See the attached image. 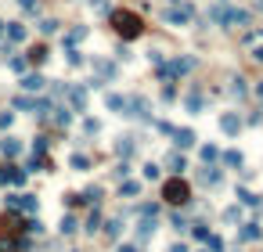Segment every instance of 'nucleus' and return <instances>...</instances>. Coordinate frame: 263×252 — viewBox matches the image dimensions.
I'll use <instances>...</instances> for the list:
<instances>
[{"mask_svg": "<svg viewBox=\"0 0 263 252\" xmlns=\"http://www.w3.org/2000/svg\"><path fill=\"white\" fill-rule=\"evenodd\" d=\"M169 252H188V249H184V245H173V249H169Z\"/></svg>", "mask_w": 263, "mask_h": 252, "instance_id": "58836bf2", "label": "nucleus"}, {"mask_svg": "<svg viewBox=\"0 0 263 252\" xmlns=\"http://www.w3.org/2000/svg\"><path fill=\"white\" fill-rule=\"evenodd\" d=\"M238 198H242V202H245V205H256V202H260V198H256V195H253V191H238Z\"/></svg>", "mask_w": 263, "mask_h": 252, "instance_id": "473e14b6", "label": "nucleus"}, {"mask_svg": "<svg viewBox=\"0 0 263 252\" xmlns=\"http://www.w3.org/2000/svg\"><path fill=\"white\" fill-rule=\"evenodd\" d=\"M25 231H29V234H40V231H43V224H40V220H29Z\"/></svg>", "mask_w": 263, "mask_h": 252, "instance_id": "f704fd0d", "label": "nucleus"}, {"mask_svg": "<svg viewBox=\"0 0 263 252\" xmlns=\"http://www.w3.org/2000/svg\"><path fill=\"white\" fill-rule=\"evenodd\" d=\"M4 33H7L11 43H22V40H25V25H18V22H4Z\"/></svg>", "mask_w": 263, "mask_h": 252, "instance_id": "9d476101", "label": "nucleus"}, {"mask_svg": "<svg viewBox=\"0 0 263 252\" xmlns=\"http://www.w3.org/2000/svg\"><path fill=\"white\" fill-rule=\"evenodd\" d=\"M166 166H169V169H173V173L180 176L184 169H188V162H184V155H177V152H173V155H169V159H166Z\"/></svg>", "mask_w": 263, "mask_h": 252, "instance_id": "2eb2a0df", "label": "nucleus"}, {"mask_svg": "<svg viewBox=\"0 0 263 252\" xmlns=\"http://www.w3.org/2000/svg\"><path fill=\"white\" fill-rule=\"evenodd\" d=\"M33 152H36V155L47 152V137H36V141H33Z\"/></svg>", "mask_w": 263, "mask_h": 252, "instance_id": "7c9ffc66", "label": "nucleus"}, {"mask_svg": "<svg viewBox=\"0 0 263 252\" xmlns=\"http://www.w3.org/2000/svg\"><path fill=\"white\" fill-rule=\"evenodd\" d=\"M220 22H224L227 29H245V22H249V11H238V7H227Z\"/></svg>", "mask_w": 263, "mask_h": 252, "instance_id": "20e7f679", "label": "nucleus"}, {"mask_svg": "<svg viewBox=\"0 0 263 252\" xmlns=\"http://www.w3.org/2000/svg\"><path fill=\"white\" fill-rule=\"evenodd\" d=\"M231 94H235V97H245V94H249V86H245V80H231Z\"/></svg>", "mask_w": 263, "mask_h": 252, "instance_id": "412c9836", "label": "nucleus"}, {"mask_svg": "<svg viewBox=\"0 0 263 252\" xmlns=\"http://www.w3.org/2000/svg\"><path fill=\"white\" fill-rule=\"evenodd\" d=\"M0 152H4L7 159H14V155H18V152H22V144H18V141H14V137H4V141H0Z\"/></svg>", "mask_w": 263, "mask_h": 252, "instance_id": "ddd939ff", "label": "nucleus"}, {"mask_svg": "<svg viewBox=\"0 0 263 252\" xmlns=\"http://www.w3.org/2000/svg\"><path fill=\"white\" fill-rule=\"evenodd\" d=\"M202 180H206L209 187H216V184H220V169H206V173H202Z\"/></svg>", "mask_w": 263, "mask_h": 252, "instance_id": "b1692460", "label": "nucleus"}, {"mask_svg": "<svg viewBox=\"0 0 263 252\" xmlns=\"http://www.w3.org/2000/svg\"><path fill=\"white\" fill-rule=\"evenodd\" d=\"M173 141H177V148H191L195 144V130H177Z\"/></svg>", "mask_w": 263, "mask_h": 252, "instance_id": "4468645a", "label": "nucleus"}, {"mask_svg": "<svg viewBox=\"0 0 263 252\" xmlns=\"http://www.w3.org/2000/svg\"><path fill=\"white\" fill-rule=\"evenodd\" d=\"M83 36H87V25H76V29H72V33L65 36V43H69V47H76V43H80Z\"/></svg>", "mask_w": 263, "mask_h": 252, "instance_id": "f3484780", "label": "nucleus"}, {"mask_svg": "<svg viewBox=\"0 0 263 252\" xmlns=\"http://www.w3.org/2000/svg\"><path fill=\"white\" fill-rule=\"evenodd\" d=\"M141 173H144V180H159V176H162V169L155 166V162H144V169H141Z\"/></svg>", "mask_w": 263, "mask_h": 252, "instance_id": "a211bd4d", "label": "nucleus"}, {"mask_svg": "<svg viewBox=\"0 0 263 252\" xmlns=\"http://www.w3.org/2000/svg\"><path fill=\"white\" fill-rule=\"evenodd\" d=\"M137 191H141V184H133V180H127V184H123V195H130V198H133Z\"/></svg>", "mask_w": 263, "mask_h": 252, "instance_id": "c85d7f7f", "label": "nucleus"}, {"mask_svg": "<svg viewBox=\"0 0 263 252\" xmlns=\"http://www.w3.org/2000/svg\"><path fill=\"white\" fill-rule=\"evenodd\" d=\"M65 94H69V101H72V108H76V112H83V108H87V90H83V86H65Z\"/></svg>", "mask_w": 263, "mask_h": 252, "instance_id": "0eeeda50", "label": "nucleus"}, {"mask_svg": "<svg viewBox=\"0 0 263 252\" xmlns=\"http://www.w3.org/2000/svg\"><path fill=\"white\" fill-rule=\"evenodd\" d=\"M188 112H195V115L202 112V94H198V90H195V94H188Z\"/></svg>", "mask_w": 263, "mask_h": 252, "instance_id": "aec40b11", "label": "nucleus"}, {"mask_svg": "<svg viewBox=\"0 0 263 252\" xmlns=\"http://www.w3.org/2000/svg\"><path fill=\"white\" fill-rule=\"evenodd\" d=\"M69 65H83V54L76 51V47H69Z\"/></svg>", "mask_w": 263, "mask_h": 252, "instance_id": "c756f323", "label": "nucleus"}, {"mask_svg": "<svg viewBox=\"0 0 263 252\" xmlns=\"http://www.w3.org/2000/svg\"><path fill=\"white\" fill-rule=\"evenodd\" d=\"M7 65H11L14 72H22V69H25V58H11V62H7Z\"/></svg>", "mask_w": 263, "mask_h": 252, "instance_id": "c9c22d12", "label": "nucleus"}, {"mask_svg": "<svg viewBox=\"0 0 263 252\" xmlns=\"http://www.w3.org/2000/svg\"><path fill=\"white\" fill-rule=\"evenodd\" d=\"M43 86H47V80H43L40 72H29V76L22 80V90H29V94H33V90H43Z\"/></svg>", "mask_w": 263, "mask_h": 252, "instance_id": "1a4fd4ad", "label": "nucleus"}, {"mask_svg": "<svg viewBox=\"0 0 263 252\" xmlns=\"http://www.w3.org/2000/svg\"><path fill=\"white\" fill-rule=\"evenodd\" d=\"M40 33H43V36L58 33V22H54V18H43V22H40Z\"/></svg>", "mask_w": 263, "mask_h": 252, "instance_id": "5701e85b", "label": "nucleus"}, {"mask_svg": "<svg viewBox=\"0 0 263 252\" xmlns=\"http://www.w3.org/2000/svg\"><path fill=\"white\" fill-rule=\"evenodd\" d=\"M105 105L112 108V112H119V115H127V97H123V94H108Z\"/></svg>", "mask_w": 263, "mask_h": 252, "instance_id": "f8f14e48", "label": "nucleus"}, {"mask_svg": "<svg viewBox=\"0 0 263 252\" xmlns=\"http://www.w3.org/2000/svg\"><path fill=\"white\" fill-rule=\"evenodd\" d=\"M11 123H14V115H11V112H4V115H0V130H7Z\"/></svg>", "mask_w": 263, "mask_h": 252, "instance_id": "e433bc0d", "label": "nucleus"}, {"mask_svg": "<svg viewBox=\"0 0 263 252\" xmlns=\"http://www.w3.org/2000/svg\"><path fill=\"white\" fill-rule=\"evenodd\" d=\"M25 58H29V62H33V65H43V62H47V47H43V43H33Z\"/></svg>", "mask_w": 263, "mask_h": 252, "instance_id": "9b49d317", "label": "nucleus"}, {"mask_svg": "<svg viewBox=\"0 0 263 252\" xmlns=\"http://www.w3.org/2000/svg\"><path fill=\"white\" fill-rule=\"evenodd\" d=\"M256 238H260V227L256 224H245L242 227V242H256Z\"/></svg>", "mask_w": 263, "mask_h": 252, "instance_id": "6ab92c4d", "label": "nucleus"}, {"mask_svg": "<svg viewBox=\"0 0 263 252\" xmlns=\"http://www.w3.org/2000/svg\"><path fill=\"white\" fill-rule=\"evenodd\" d=\"M22 180H25V169H14V166L0 169V184H22Z\"/></svg>", "mask_w": 263, "mask_h": 252, "instance_id": "6e6552de", "label": "nucleus"}, {"mask_svg": "<svg viewBox=\"0 0 263 252\" xmlns=\"http://www.w3.org/2000/svg\"><path fill=\"white\" fill-rule=\"evenodd\" d=\"M54 112H58V115H54L58 126H69V123H72V112H69V108H54Z\"/></svg>", "mask_w": 263, "mask_h": 252, "instance_id": "4be33fe9", "label": "nucleus"}, {"mask_svg": "<svg viewBox=\"0 0 263 252\" xmlns=\"http://www.w3.org/2000/svg\"><path fill=\"white\" fill-rule=\"evenodd\" d=\"M224 162H227V166H242V155H238V152H227Z\"/></svg>", "mask_w": 263, "mask_h": 252, "instance_id": "2f4dec72", "label": "nucleus"}, {"mask_svg": "<svg viewBox=\"0 0 263 252\" xmlns=\"http://www.w3.org/2000/svg\"><path fill=\"white\" fill-rule=\"evenodd\" d=\"M173 4H177V0H173Z\"/></svg>", "mask_w": 263, "mask_h": 252, "instance_id": "79ce46f5", "label": "nucleus"}, {"mask_svg": "<svg viewBox=\"0 0 263 252\" xmlns=\"http://www.w3.org/2000/svg\"><path fill=\"white\" fill-rule=\"evenodd\" d=\"M216 155H220V152H216V148H213V144H209V148H202V162H206V166H209V162H213Z\"/></svg>", "mask_w": 263, "mask_h": 252, "instance_id": "a878e982", "label": "nucleus"}, {"mask_svg": "<svg viewBox=\"0 0 263 252\" xmlns=\"http://www.w3.org/2000/svg\"><path fill=\"white\" fill-rule=\"evenodd\" d=\"M76 231V220L72 216H61V234H72Z\"/></svg>", "mask_w": 263, "mask_h": 252, "instance_id": "393cba45", "label": "nucleus"}, {"mask_svg": "<svg viewBox=\"0 0 263 252\" xmlns=\"http://www.w3.org/2000/svg\"><path fill=\"white\" fill-rule=\"evenodd\" d=\"M72 166H76V169H87L90 159H87V155H72Z\"/></svg>", "mask_w": 263, "mask_h": 252, "instance_id": "cd10ccee", "label": "nucleus"}, {"mask_svg": "<svg viewBox=\"0 0 263 252\" xmlns=\"http://www.w3.org/2000/svg\"><path fill=\"white\" fill-rule=\"evenodd\" d=\"M90 7H94V11H101V14H105V11H108V0H90Z\"/></svg>", "mask_w": 263, "mask_h": 252, "instance_id": "4c0bfd02", "label": "nucleus"}, {"mask_svg": "<svg viewBox=\"0 0 263 252\" xmlns=\"http://www.w3.org/2000/svg\"><path fill=\"white\" fill-rule=\"evenodd\" d=\"M98 227H101V216H98V213H90V220H87V231H90V234H94Z\"/></svg>", "mask_w": 263, "mask_h": 252, "instance_id": "bb28decb", "label": "nucleus"}, {"mask_svg": "<svg viewBox=\"0 0 263 252\" xmlns=\"http://www.w3.org/2000/svg\"><path fill=\"white\" fill-rule=\"evenodd\" d=\"M191 14H195V7H191V4H180V0H177L173 7H166V11H162V18H166L169 25H188V22H191Z\"/></svg>", "mask_w": 263, "mask_h": 252, "instance_id": "7ed1b4c3", "label": "nucleus"}, {"mask_svg": "<svg viewBox=\"0 0 263 252\" xmlns=\"http://www.w3.org/2000/svg\"><path fill=\"white\" fill-rule=\"evenodd\" d=\"M119 252H137V249H133V245H123V249H119Z\"/></svg>", "mask_w": 263, "mask_h": 252, "instance_id": "ea45409f", "label": "nucleus"}, {"mask_svg": "<svg viewBox=\"0 0 263 252\" xmlns=\"http://www.w3.org/2000/svg\"><path fill=\"white\" fill-rule=\"evenodd\" d=\"M245 47H249V58H253V62H263V29H256V33L245 36Z\"/></svg>", "mask_w": 263, "mask_h": 252, "instance_id": "39448f33", "label": "nucleus"}, {"mask_svg": "<svg viewBox=\"0 0 263 252\" xmlns=\"http://www.w3.org/2000/svg\"><path fill=\"white\" fill-rule=\"evenodd\" d=\"M220 130L227 133V137H235V133L242 130V115H238V112H224V115H220Z\"/></svg>", "mask_w": 263, "mask_h": 252, "instance_id": "423d86ee", "label": "nucleus"}, {"mask_svg": "<svg viewBox=\"0 0 263 252\" xmlns=\"http://www.w3.org/2000/svg\"><path fill=\"white\" fill-rule=\"evenodd\" d=\"M256 94H260V97H263V83H260V86H256Z\"/></svg>", "mask_w": 263, "mask_h": 252, "instance_id": "a19ab883", "label": "nucleus"}, {"mask_svg": "<svg viewBox=\"0 0 263 252\" xmlns=\"http://www.w3.org/2000/svg\"><path fill=\"white\" fill-rule=\"evenodd\" d=\"M133 148H137V141L133 137H119V144H116V152L127 159V155H133Z\"/></svg>", "mask_w": 263, "mask_h": 252, "instance_id": "dca6fc26", "label": "nucleus"}, {"mask_svg": "<svg viewBox=\"0 0 263 252\" xmlns=\"http://www.w3.org/2000/svg\"><path fill=\"white\" fill-rule=\"evenodd\" d=\"M112 29L123 36V40H137L144 33V22L137 11H112Z\"/></svg>", "mask_w": 263, "mask_h": 252, "instance_id": "f257e3e1", "label": "nucleus"}, {"mask_svg": "<svg viewBox=\"0 0 263 252\" xmlns=\"http://www.w3.org/2000/svg\"><path fill=\"white\" fill-rule=\"evenodd\" d=\"M162 198L166 202H173V205H184V202H191V187L184 176H173V180H166L162 184Z\"/></svg>", "mask_w": 263, "mask_h": 252, "instance_id": "f03ea898", "label": "nucleus"}, {"mask_svg": "<svg viewBox=\"0 0 263 252\" xmlns=\"http://www.w3.org/2000/svg\"><path fill=\"white\" fill-rule=\"evenodd\" d=\"M83 130H87V133H98L101 123H98V119H83Z\"/></svg>", "mask_w": 263, "mask_h": 252, "instance_id": "72a5a7b5", "label": "nucleus"}]
</instances>
